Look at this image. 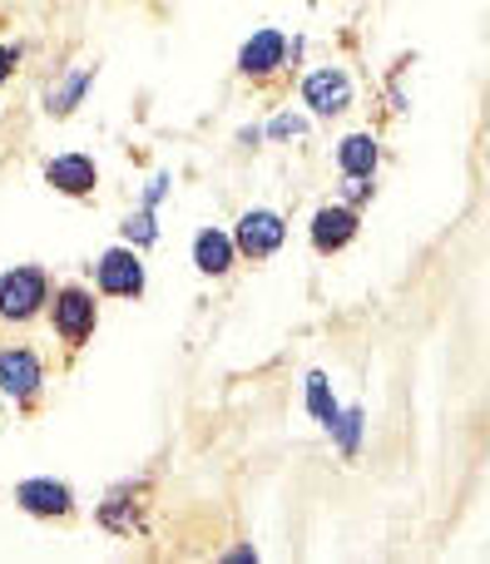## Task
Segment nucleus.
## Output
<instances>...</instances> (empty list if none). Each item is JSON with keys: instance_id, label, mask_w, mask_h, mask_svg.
<instances>
[{"instance_id": "15", "label": "nucleus", "mask_w": 490, "mask_h": 564, "mask_svg": "<svg viewBox=\"0 0 490 564\" xmlns=\"http://www.w3.org/2000/svg\"><path fill=\"white\" fill-rule=\"evenodd\" d=\"M85 85H89V69H79L75 79H65V85L50 95V109H55V115H69V109H75V99L85 95Z\"/></svg>"}, {"instance_id": "19", "label": "nucleus", "mask_w": 490, "mask_h": 564, "mask_svg": "<svg viewBox=\"0 0 490 564\" xmlns=\"http://www.w3.org/2000/svg\"><path fill=\"white\" fill-rule=\"evenodd\" d=\"M10 69H15V50H10V45H0V85H6V79H10Z\"/></svg>"}, {"instance_id": "2", "label": "nucleus", "mask_w": 490, "mask_h": 564, "mask_svg": "<svg viewBox=\"0 0 490 564\" xmlns=\"http://www.w3.org/2000/svg\"><path fill=\"white\" fill-rule=\"evenodd\" d=\"M99 292H109V297H139L144 292V263H139V253L109 248L99 258Z\"/></svg>"}, {"instance_id": "16", "label": "nucleus", "mask_w": 490, "mask_h": 564, "mask_svg": "<svg viewBox=\"0 0 490 564\" xmlns=\"http://www.w3.org/2000/svg\"><path fill=\"white\" fill-rule=\"evenodd\" d=\"M124 238H129V243H139V248L154 243V238H159L154 214H149V208H144V214H129V218H124Z\"/></svg>"}, {"instance_id": "10", "label": "nucleus", "mask_w": 490, "mask_h": 564, "mask_svg": "<svg viewBox=\"0 0 490 564\" xmlns=\"http://www.w3.org/2000/svg\"><path fill=\"white\" fill-rule=\"evenodd\" d=\"M15 500L30 516H69V486H59V480H20Z\"/></svg>"}, {"instance_id": "5", "label": "nucleus", "mask_w": 490, "mask_h": 564, "mask_svg": "<svg viewBox=\"0 0 490 564\" xmlns=\"http://www.w3.org/2000/svg\"><path fill=\"white\" fill-rule=\"evenodd\" d=\"M55 332L65 341H85L95 332V297L85 288H65L55 292Z\"/></svg>"}, {"instance_id": "4", "label": "nucleus", "mask_w": 490, "mask_h": 564, "mask_svg": "<svg viewBox=\"0 0 490 564\" xmlns=\"http://www.w3.org/2000/svg\"><path fill=\"white\" fill-rule=\"evenodd\" d=\"M40 381H45V371H40V357L25 347H10L0 351V391L15 401H30L40 391Z\"/></svg>"}, {"instance_id": "6", "label": "nucleus", "mask_w": 490, "mask_h": 564, "mask_svg": "<svg viewBox=\"0 0 490 564\" xmlns=\"http://www.w3.org/2000/svg\"><path fill=\"white\" fill-rule=\"evenodd\" d=\"M303 99L313 105V115H342L347 105H352V79L342 75V69H317V75H307L303 85Z\"/></svg>"}, {"instance_id": "9", "label": "nucleus", "mask_w": 490, "mask_h": 564, "mask_svg": "<svg viewBox=\"0 0 490 564\" xmlns=\"http://www.w3.org/2000/svg\"><path fill=\"white\" fill-rule=\"evenodd\" d=\"M283 55H287V40L277 35V30H258L243 45V55H238V69H243V75H273V69L283 65Z\"/></svg>"}, {"instance_id": "12", "label": "nucleus", "mask_w": 490, "mask_h": 564, "mask_svg": "<svg viewBox=\"0 0 490 564\" xmlns=\"http://www.w3.org/2000/svg\"><path fill=\"white\" fill-rule=\"evenodd\" d=\"M337 164H342V174L372 178V169H377V139L372 134H347L342 144H337Z\"/></svg>"}, {"instance_id": "17", "label": "nucleus", "mask_w": 490, "mask_h": 564, "mask_svg": "<svg viewBox=\"0 0 490 564\" xmlns=\"http://www.w3.org/2000/svg\"><path fill=\"white\" fill-rule=\"evenodd\" d=\"M273 134H277V139H287V134H303V119H293V115L273 119Z\"/></svg>"}, {"instance_id": "14", "label": "nucleus", "mask_w": 490, "mask_h": 564, "mask_svg": "<svg viewBox=\"0 0 490 564\" xmlns=\"http://www.w3.org/2000/svg\"><path fill=\"white\" fill-rule=\"evenodd\" d=\"M327 431H337V441H342V451L352 456L357 451V436H362V411H337L333 416V426Z\"/></svg>"}, {"instance_id": "1", "label": "nucleus", "mask_w": 490, "mask_h": 564, "mask_svg": "<svg viewBox=\"0 0 490 564\" xmlns=\"http://www.w3.org/2000/svg\"><path fill=\"white\" fill-rule=\"evenodd\" d=\"M50 302V282L40 268H15L0 278V317L6 322H30Z\"/></svg>"}, {"instance_id": "18", "label": "nucleus", "mask_w": 490, "mask_h": 564, "mask_svg": "<svg viewBox=\"0 0 490 564\" xmlns=\"http://www.w3.org/2000/svg\"><path fill=\"white\" fill-rule=\"evenodd\" d=\"M367 194H372V184H367V178H357V174H347V198H352V204H362Z\"/></svg>"}, {"instance_id": "13", "label": "nucleus", "mask_w": 490, "mask_h": 564, "mask_svg": "<svg viewBox=\"0 0 490 564\" xmlns=\"http://www.w3.org/2000/svg\"><path fill=\"white\" fill-rule=\"evenodd\" d=\"M307 406H313V416L323 421V426H333L337 401H333V391H327V377H323V371H313V377H307Z\"/></svg>"}, {"instance_id": "11", "label": "nucleus", "mask_w": 490, "mask_h": 564, "mask_svg": "<svg viewBox=\"0 0 490 564\" xmlns=\"http://www.w3.org/2000/svg\"><path fill=\"white\" fill-rule=\"evenodd\" d=\"M194 263H198V273H214V278L228 273V268H233V238L204 228V234L194 238Z\"/></svg>"}, {"instance_id": "3", "label": "nucleus", "mask_w": 490, "mask_h": 564, "mask_svg": "<svg viewBox=\"0 0 490 564\" xmlns=\"http://www.w3.org/2000/svg\"><path fill=\"white\" fill-rule=\"evenodd\" d=\"M283 238H287L283 218L268 214V208H253V214L238 218V243L233 248H243L248 258H268V253H277V248H283Z\"/></svg>"}, {"instance_id": "8", "label": "nucleus", "mask_w": 490, "mask_h": 564, "mask_svg": "<svg viewBox=\"0 0 490 564\" xmlns=\"http://www.w3.org/2000/svg\"><path fill=\"white\" fill-rule=\"evenodd\" d=\"M357 238V214L352 208H317L313 218V248L317 253H337Z\"/></svg>"}, {"instance_id": "7", "label": "nucleus", "mask_w": 490, "mask_h": 564, "mask_svg": "<svg viewBox=\"0 0 490 564\" xmlns=\"http://www.w3.org/2000/svg\"><path fill=\"white\" fill-rule=\"evenodd\" d=\"M95 178H99V169H95V159H85V154H59L45 164V184L59 188V194H69V198L89 194Z\"/></svg>"}]
</instances>
